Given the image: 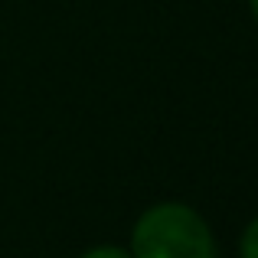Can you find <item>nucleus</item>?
<instances>
[{"instance_id":"nucleus-1","label":"nucleus","mask_w":258,"mask_h":258,"mask_svg":"<svg viewBox=\"0 0 258 258\" xmlns=\"http://www.w3.org/2000/svg\"><path fill=\"white\" fill-rule=\"evenodd\" d=\"M134 258H216L209 222L186 203H154L131 229Z\"/></svg>"},{"instance_id":"nucleus-2","label":"nucleus","mask_w":258,"mask_h":258,"mask_svg":"<svg viewBox=\"0 0 258 258\" xmlns=\"http://www.w3.org/2000/svg\"><path fill=\"white\" fill-rule=\"evenodd\" d=\"M239 255H242V258H258V216L245 226V232H242V239H239Z\"/></svg>"},{"instance_id":"nucleus-3","label":"nucleus","mask_w":258,"mask_h":258,"mask_svg":"<svg viewBox=\"0 0 258 258\" xmlns=\"http://www.w3.org/2000/svg\"><path fill=\"white\" fill-rule=\"evenodd\" d=\"M82 258H134V255L121 245H95V248H88Z\"/></svg>"},{"instance_id":"nucleus-4","label":"nucleus","mask_w":258,"mask_h":258,"mask_svg":"<svg viewBox=\"0 0 258 258\" xmlns=\"http://www.w3.org/2000/svg\"><path fill=\"white\" fill-rule=\"evenodd\" d=\"M248 10H252V17H255V23H258V0H248Z\"/></svg>"}]
</instances>
